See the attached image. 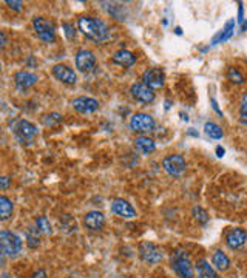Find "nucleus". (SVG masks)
<instances>
[{
	"label": "nucleus",
	"instance_id": "obj_25",
	"mask_svg": "<svg viewBox=\"0 0 247 278\" xmlns=\"http://www.w3.org/2000/svg\"><path fill=\"white\" fill-rule=\"evenodd\" d=\"M26 244L31 247V249H36V247L40 244V238H39V229H34V227H28V230H26Z\"/></svg>",
	"mask_w": 247,
	"mask_h": 278
},
{
	"label": "nucleus",
	"instance_id": "obj_30",
	"mask_svg": "<svg viewBox=\"0 0 247 278\" xmlns=\"http://www.w3.org/2000/svg\"><path fill=\"white\" fill-rule=\"evenodd\" d=\"M239 119L242 124H247V93L241 98V105H239Z\"/></svg>",
	"mask_w": 247,
	"mask_h": 278
},
{
	"label": "nucleus",
	"instance_id": "obj_5",
	"mask_svg": "<svg viewBox=\"0 0 247 278\" xmlns=\"http://www.w3.org/2000/svg\"><path fill=\"white\" fill-rule=\"evenodd\" d=\"M33 26H34V31H36L37 37L42 42L50 44V42L54 41V37H56V28H54V25L50 20H47L44 17H34L33 19Z\"/></svg>",
	"mask_w": 247,
	"mask_h": 278
},
{
	"label": "nucleus",
	"instance_id": "obj_17",
	"mask_svg": "<svg viewBox=\"0 0 247 278\" xmlns=\"http://www.w3.org/2000/svg\"><path fill=\"white\" fill-rule=\"evenodd\" d=\"M113 62L124 68H127V67H132L135 65V62H136V56L129 51V50H119L113 54Z\"/></svg>",
	"mask_w": 247,
	"mask_h": 278
},
{
	"label": "nucleus",
	"instance_id": "obj_35",
	"mask_svg": "<svg viewBox=\"0 0 247 278\" xmlns=\"http://www.w3.org/2000/svg\"><path fill=\"white\" fill-rule=\"evenodd\" d=\"M7 44H8V39H7L5 33H2V31H0V48H4Z\"/></svg>",
	"mask_w": 247,
	"mask_h": 278
},
{
	"label": "nucleus",
	"instance_id": "obj_9",
	"mask_svg": "<svg viewBox=\"0 0 247 278\" xmlns=\"http://www.w3.org/2000/svg\"><path fill=\"white\" fill-rule=\"evenodd\" d=\"M142 81H144V84L148 88L156 90V88L164 87V84H166V73L161 68H150V70H147L144 73Z\"/></svg>",
	"mask_w": 247,
	"mask_h": 278
},
{
	"label": "nucleus",
	"instance_id": "obj_13",
	"mask_svg": "<svg viewBox=\"0 0 247 278\" xmlns=\"http://www.w3.org/2000/svg\"><path fill=\"white\" fill-rule=\"evenodd\" d=\"M73 108L82 114H90V113H95L99 108V102L93 98H77L73 101Z\"/></svg>",
	"mask_w": 247,
	"mask_h": 278
},
{
	"label": "nucleus",
	"instance_id": "obj_29",
	"mask_svg": "<svg viewBox=\"0 0 247 278\" xmlns=\"http://www.w3.org/2000/svg\"><path fill=\"white\" fill-rule=\"evenodd\" d=\"M227 79H229L230 82H233V84H242V82H244L242 74H241L236 68H233V67H229V68H227Z\"/></svg>",
	"mask_w": 247,
	"mask_h": 278
},
{
	"label": "nucleus",
	"instance_id": "obj_20",
	"mask_svg": "<svg viewBox=\"0 0 247 278\" xmlns=\"http://www.w3.org/2000/svg\"><path fill=\"white\" fill-rule=\"evenodd\" d=\"M135 145L144 154L153 153L154 150H156V144H154V141L151 138H148V136H139V138H136Z\"/></svg>",
	"mask_w": 247,
	"mask_h": 278
},
{
	"label": "nucleus",
	"instance_id": "obj_21",
	"mask_svg": "<svg viewBox=\"0 0 247 278\" xmlns=\"http://www.w3.org/2000/svg\"><path fill=\"white\" fill-rule=\"evenodd\" d=\"M196 272H198V278H218L215 269L210 266V263L207 260H201L196 264Z\"/></svg>",
	"mask_w": 247,
	"mask_h": 278
},
{
	"label": "nucleus",
	"instance_id": "obj_32",
	"mask_svg": "<svg viewBox=\"0 0 247 278\" xmlns=\"http://www.w3.org/2000/svg\"><path fill=\"white\" fill-rule=\"evenodd\" d=\"M10 184H11V179L8 176H0V190L8 189Z\"/></svg>",
	"mask_w": 247,
	"mask_h": 278
},
{
	"label": "nucleus",
	"instance_id": "obj_7",
	"mask_svg": "<svg viewBox=\"0 0 247 278\" xmlns=\"http://www.w3.org/2000/svg\"><path fill=\"white\" fill-rule=\"evenodd\" d=\"M139 255L148 264H156V263H159L164 258L162 251L159 249L156 244H153L150 241H144L141 244V247H139Z\"/></svg>",
	"mask_w": 247,
	"mask_h": 278
},
{
	"label": "nucleus",
	"instance_id": "obj_37",
	"mask_svg": "<svg viewBox=\"0 0 247 278\" xmlns=\"http://www.w3.org/2000/svg\"><path fill=\"white\" fill-rule=\"evenodd\" d=\"M224 153H226V150L221 147V145H218V147H216V154H218V156L220 158H223L224 156Z\"/></svg>",
	"mask_w": 247,
	"mask_h": 278
},
{
	"label": "nucleus",
	"instance_id": "obj_4",
	"mask_svg": "<svg viewBox=\"0 0 247 278\" xmlns=\"http://www.w3.org/2000/svg\"><path fill=\"white\" fill-rule=\"evenodd\" d=\"M154 127H156V122L147 113H136L130 119V129L135 133L147 135V133H151Z\"/></svg>",
	"mask_w": 247,
	"mask_h": 278
},
{
	"label": "nucleus",
	"instance_id": "obj_23",
	"mask_svg": "<svg viewBox=\"0 0 247 278\" xmlns=\"http://www.w3.org/2000/svg\"><path fill=\"white\" fill-rule=\"evenodd\" d=\"M14 212V204L10 198L0 196V220H10Z\"/></svg>",
	"mask_w": 247,
	"mask_h": 278
},
{
	"label": "nucleus",
	"instance_id": "obj_2",
	"mask_svg": "<svg viewBox=\"0 0 247 278\" xmlns=\"http://www.w3.org/2000/svg\"><path fill=\"white\" fill-rule=\"evenodd\" d=\"M0 251L8 257H16L22 251V240L10 230H0Z\"/></svg>",
	"mask_w": 247,
	"mask_h": 278
},
{
	"label": "nucleus",
	"instance_id": "obj_34",
	"mask_svg": "<svg viewBox=\"0 0 247 278\" xmlns=\"http://www.w3.org/2000/svg\"><path fill=\"white\" fill-rule=\"evenodd\" d=\"M31 278H47V272L44 269H39L37 272L33 273V276H31Z\"/></svg>",
	"mask_w": 247,
	"mask_h": 278
},
{
	"label": "nucleus",
	"instance_id": "obj_26",
	"mask_svg": "<svg viewBox=\"0 0 247 278\" xmlns=\"http://www.w3.org/2000/svg\"><path fill=\"white\" fill-rule=\"evenodd\" d=\"M36 226L39 229V232L45 233V235H51L53 233V227L50 224V221L47 220V216H39L36 220Z\"/></svg>",
	"mask_w": 247,
	"mask_h": 278
},
{
	"label": "nucleus",
	"instance_id": "obj_10",
	"mask_svg": "<svg viewBox=\"0 0 247 278\" xmlns=\"http://www.w3.org/2000/svg\"><path fill=\"white\" fill-rule=\"evenodd\" d=\"M111 212L120 218H126V220H132V218H136V210L133 209V206L122 200V198H117L111 203Z\"/></svg>",
	"mask_w": 247,
	"mask_h": 278
},
{
	"label": "nucleus",
	"instance_id": "obj_27",
	"mask_svg": "<svg viewBox=\"0 0 247 278\" xmlns=\"http://www.w3.org/2000/svg\"><path fill=\"white\" fill-rule=\"evenodd\" d=\"M44 124L47 127H54V126H59V124L62 122V116L59 113H50L47 116H44Z\"/></svg>",
	"mask_w": 247,
	"mask_h": 278
},
{
	"label": "nucleus",
	"instance_id": "obj_33",
	"mask_svg": "<svg viewBox=\"0 0 247 278\" xmlns=\"http://www.w3.org/2000/svg\"><path fill=\"white\" fill-rule=\"evenodd\" d=\"M7 5H8L11 10H16V11H20V10H22V2H13V0H8Z\"/></svg>",
	"mask_w": 247,
	"mask_h": 278
},
{
	"label": "nucleus",
	"instance_id": "obj_16",
	"mask_svg": "<svg viewBox=\"0 0 247 278\" xmlns=\"http://www.w3.org/2000/svg\"><path fill=\"white\" fill-rule=\"evenodd\" d=\"M247 241V233L242 229H232L226 236V244L230 249H239Z\"/></svg>",
	"mask_w": 247,
	"mask_h": 278
},
{
	"label": "nucleus",
	"instance_id": "obj_39",
	"mask_svg": "<svg viewBox=\"0 0 247 278\" xmlns=\"http://www.w3.org/2000/svg\"><path fill=\"white\" fill-rule=\"evenodd\" d=\"M247 29V22H242V26H241V31H245Z\"/></svg>",
	"mask_w": 247,
	"mask_h": 278
},
{
	"label": "nucleus",
	"instance_id": "obj_15",
	"mask_svg": "<svg viewBox=\"0 0 247 278\" xmlns=\"http://www.w3.org/2000/svg\"><path fill=\"white\" fill-rule=\"evenodd\" d=\"M84 223L85 226L90 229V230H101L105 224V216L102 212H98V210H91L85 215L84 218Z\"/></svg>",
	"mask_w": 247,
	"mask_h": 278
},
{
	"label": "nucleus",
	"instance_id": "obj_1",
	"mask_svg": "<svg viewBox=\"0 0 247 278\" xmlns=\"http://www.w3.org/2000/svg\"><path fill=\"white\" fill-rule=\"evenodd\" d=\"M79 29L87 36L88 39L95 41V42H104L110 39V31L107 25L95 17H80L79 19Z\"/></svg>",
	"mask_w": 247,
	"mask_h": 278
},
{
	"label": "nucleus",
	"instance_id": "obj_11",
	"mask_svg": "<svg viewBox=\"0 0 247 278\" xmlns=\"http://www.w3.org/2000/svg\"><path fill=\"white\" fill-rule=\"evenodd\" d=\"M37 127L34 126L33 122H29V121H19L16 124V127H14V133L16 136L25 142V141H29V139H33L36 135H37Z\"/></svg>",
	"mask_w": 247,
	"mask_h": 278
},
{
	"label": "nucleus",
	"instance_id": "obj_40",
	"mask_svg": "<svg viewBox=\"0 0 247 278\" xmlns=\"http://www.w3.org/2000/svg\"><path fill=\"white\" fill-rule=\"evenodd\" d=\"M0 68H2V64H0Z\"/></svg>",
	"mask_w": 247,
	"mask_h": 278
},
{
	"label": "nucleus",
	"instance_id": "obj_38",
	"mask_svg": "<svg viewBox=\"0 0 247 278\" xmlns=\"http://www.w3.org/2000/svg\"><path fill=\"white\" fill-rule=\"evenodd\" d=\"M212 105H213V108H215V111H216V113H218V114H223V111L218 108V104H216V101H215V99H212Z\"/></svg>",
	"mask_w": 247,
	"mask_h": 278
},
{
	"label": "nucleus",
	"instance_id": "obj_18",
	"mask_svg": "<svg viewBox=\"0 0 247 278\" xmlns=\"http://www.w3.org/2000/svg\"><path fill=\"white\" fill-rule=\"evenodd\" d=\"M14 81H16V85L20 90H26V88L33 87L37 82V76L34 73H29V71H19L16 74Z\"/></svg>",
	"mask_w": 247,
	"mask_h": 278
},
{
	"label": "nucleus",
	"instance_id": "obj_24",
	"mask_svg": "<svg viewBox=\"0 0 247 278\" xmlns=\"http://www.w3.org/2000/svg\"><path fill=\"white\" fill-rule=\"evenodd\" d=\"M204 132H205V135L210 139H221L224 136L223 129L218 126V124H215V122H205L204 124Z\"/></svg>",
	"mask_w": 247,
	"mask_h": 278
},
{
	"label": "nucleus",
	"instance_id": "obj_12",
	"mask_svg": "<svg viewBox=\"0 0 247 278\" xmlns=\"http://www.w3.org/2000/svg\"><path fill=\"white\" fill-rule=\"evenodd\" d=\"M132 96L142 104H151L154 101V93L151 88H148L144 82H138L132 85Z\"/></svg>",
	"mask_w": 247,
	"mask_h": 278
},
{
	"label": "nucleus",
	"instance_id": "obj_3",
	"mask_svg": "<svg viewBox=\"0 0 247 278\" xmlns=\"http://www.w3.org/2000/svg\"><path fill=\"white\" fill-rule=\"evenodd\" d=\"M172 269L176 272L179 278H195V269L184 252H176L172 257Z\"/></svg>",
	"mask_w": 247,
	"mask_h": 278
},
{
	"label": "nucleus",
	"instance_id": "obj_14",
	"mask_svg": "<svg viewBox=\"0 0 247 278\" xmlns=\"http://www.w3.org/2000/svg\"><path fill=\"white\" fill-rule=\"evenodd\" d=\"M53 74H54V77L57 81L64 82V84H68V85H73L77 81L76 73L71 68H68L67 65H62V64H57V65L53 67Z\"/></svg>",
	"mask_w": 247,
	"mask_h": 278
},
{
	"label": "nucleus",
	"instance_id": "obj_28",
	"mask_svg": "<svg viewBox=\"0 0 247 278\" xmlns=\"http://www.w3.org/2000/svg\"><path fill=\"white\" fill-rule=\"evenodd\" d=\"M193 216H195V220L201 224H207V221H209V213L199 206L193 207Z\"/></svg>",
	"mask_w": 247,
	"mask_h": 278
},
{
	"label": "nucleus",
	"instance_id": "obj_36",
	"mask_svg": "<svg viewBox=\"0 0 247 278\" xmlns=\"http://www.w3.org/2000/svg\"><path fill=\"white\" fill-rule=\"evenodd\" d=\"M238 22H242L244 20V17H242V13H244V10H242V2H238Z\"/></svg>",
	"mask_w": 247,
	"mask_h": 278
},
{
	"label": "nucleus",
	"instance_id": "obj_22",
	"mask_svg": "<svg viewBox=\"0 0 247 278\" xmlns=\"http://www.w3.org/2000/svg\"><path fill=\"white\" fill-rule=\"evenodd\" d=\"M212 263H213V266L218 269V270H227L229 267H230V260H229V257L223 252V251H216L215 254H213V258H212Z\"/></svg>",
	"mask_w": 247,
	"mask_h": 278
},
{
	"label": "nucleus",
	"instance_id": "obj_8",
	"mask_svg": "<svg viewBox=\"0 0 247 278\" xmlns=\"http://www.w3.org/2000/svg\"><path fill=\"white\" fill-rule=\"evenodd\" d=\"M96 65V56L93 54L90 50H79L76 53V67L79 71L87 73L91 71Z\"/></svg>",
	"mask_w": 247,
	"mask_h": 278
},
{
	"label": "nucleus",
	"instance_id": "obj_6",
	"mask_svg": "<svg viewBox=\"0 0 247 278\" xmlns=\"http://www.w3.org/2000/svg\"><path fill=\"white\" fill-rule=\"evenodd\" d=\"M162 169L170 176H181L187 169V163H185L184 156H181V154H169L162 160Z\"/></svg>",
	"mask_w": 247,
	"mask_h": 278
},
{
	"label": "nucleus",
	"instance_id": "obj_19",
	"mask_svg": "<svg viewBox=\"0 0 247 278\" xmlns=\"http://www.w3.org/2000/svg\"><path fill=\"white\" fill-rule=\"evenodd\" d=\"M233 31H235V19H232V20H229L226 23V26L213 37L210 45H218V44H223V42L229 41L232 37V34H233Z\"/></svg>",
	"mask_w": 247,
	"mask_h": 278
},
{
	"label": "nucleus",
	"instance_id": "obj_31",
	"mask_svg": "<svg viewBox=\"0 0 247 278\" xmlns=\"http://www.w3.org/2000/svg\"><path fill=\"white\" fill-rule=\"evenodd\" d=\"M62 29L65 31L67 39L73 41V39L76 37V28H74V25H71V23H64V25H62Z\"/></svg>",
	"mask_w": 247,
	"mask_h": 278
}]
</instances>
